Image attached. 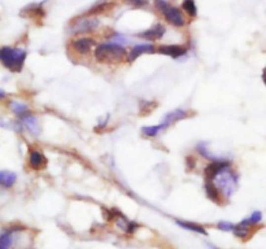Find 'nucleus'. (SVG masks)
<instances>
[{"label":"nucleus","instance_id":"obj_1","mask_svg":"<svg viewBox=\"0 0 266 249\" xmlns=\"http://www.w3.org/2000/svg\"><path fill=\"white\" fill-rule=\"evenodd\" d=\"M126 49L117 43H102L96 46L94 51L95 59L99 63L105 64H114L122 61L126 57Z\"/></svg>","mask_w":266,"mask_h":249},{"label":"nucleus","instance_id":"obj_25","mask_svg":"<svg viewBox=\"0 0 266 249\" xmlns=\"http://www.w3.org/2000/svg\"><path fill=\"white\" fill-rule=\"evenodd\" d=\"M214 249H216V248H214Z\"/></svg>","mask_w":266,"mask_h":249},{"label":"nucleus","instance_id":"obj_4","mask_svg":"<svg viewBox=\"0 0 266 249\" xmlns=\"http://www.w3.org/2000/svg\"><path fill=\"white\" fill-rule=\"evenodd\" d=\"M187 117V113L185 110H174V112L169 113L168 116H165V119L162 121V123L157 125V126H150V127H144L143 129V134L147 135V137H156L158 133L164 129H166L168 126H170L172 123H174L175 121H179V119H183Z\"/></svg>","mask_w":266,"mask_h":249},{"label":"nucleus","instance_id":"obj_16","mask_svg":"<svg viewBox=\"0 0 266 249\" xmlns=\"http://www.w3.org/2000/svg\"><path fill=\"white\" fill-rule=\"evenodd\" d=\"M21 118H22V121H24V125L26 127H28V130L30 131V133L34 134V135L39 134L38 121H37V118H35L34 116H30V114H26V116L21 117Z\"/></svg>","mask_w":266,"mask_h":249},{"label":"nucleus","instance_id":"obj_23","mask_svg":"<svg viewBox=\"0 0 266 249\" xmlns=\"http://www.w3.org/2000/svg\"><path fill=\"white\" fill-rule=\"evenodd\" d=\"M126 1L134 7H143L146 4V0H126Z\"/></svg>","mask_w":266,"mask_h":249},{"label":"nucleus","instance_id":"obj_19","mask_svg":"<svg viewBox=\"0 0 266 249\" xmlns=\"http://www.w3.org/2000/svg\"><path fill=\"white\" fill-rule=\"evenodd\" d=\"M9 107H11V109L13 110L17 116L20 117H24L26 116V113H28V107L25 106L24 103H20V102H11L9 103Z\"/></svg>","mask_w":266,"mask_h":249},{"label":"nucleus","instance_id":"obj_11","mask_svg":"<svg viewBox=\"0 0 266 249\" xmlns=\"http://www.w3.org/2000/svg\"><path fill=\"white\" fill-rule=\"evenodd\" d=\"M156 52V48H154L152 44H138L133 48V51L130 52V55H127V61H134L135 59L142 55V53H153Z\"/></svg>","mask_w":266,"mask_h":249},{"label":"nucleus","instance_id":"obj_10","mask_svg":"<svg viewBox=\"0 0 266 249\" xmlns=\"http://www.w3.org/2000/svg\"><path fill=\"white\" fill-rule=\"evenodd\" d=\"M46 162L47 160L44 157V154L40 153L39 151H35V149L30 151V153H29V164L33 169L39 170V169H42L43 166L46 165Z\"/></svg>","mask_w":266,"mask_h":249},{"label":"nucleus","instance_id":"obj_14","mask_svg":"<svg viewBox=\"0 0 266 249\" xmlns=\"http://www.w3.org/2000/svg\"><path fill=\"white\" fill-rule=\"evenodd\" d=\"M251 223L248 222V219H244V221H242L239 225H236L234 227V230H232V232H234V235L236 236V238L239 239H247L249 236V230H251Z\"/></svg>","mask_w":266,"mask_h":249},{"label":"nucleus","instance_id":"obj_12","mask_svg":"<svg viewBox=\"0 0 266 249\" xmlns=\"http://www.w3.org/2000/svg\"><path fill=\"white\" fill-rule=\"evenodd\" d=\"M165 34V28L162 25H154L153 28H151L147 32L142 33L139 36L144 39H148V40H157V39L162 38V36Z\"/></svg>","mask_w":266,"mask_h":249},{"label":"nucleus","instance_id":"obj_13","mask_svg":"<svg viewBox=\"0 0 266 249\" xmlns=\"http://www.w3.org/2000/svg\"><path fill=\"white\" fill-rule=\"evenodd\" d=\"M20 230H22L21 227H12V228H5V230H3V232H1V236H0V244H1V247H0V249H8L9 247L12 246V242H13V238H12V234L16 231H20Z\"/></svg>","mask_w":266,"mask_h":249},{"label":"nucleus","instance_id":"obj_8","mask_svg":"<svg viewBox=\"0 0 266 249\" xmlns=\"http://www.w3.org/2000/svg\"><path fill=\"white\" fill-rule=\"evenodd\" d=\"M98 26V20H94V18H84L82 21L74 24L73 26V33H87L95 30Z\"/></svg>","mask_w":266,"mask_h":249},{"label":"nucleus","instance_id":"obj_5","mask_svg":"<svg viewBox=\"0 0 266 249\" xmlns=\"http://www.w3.org/2000/svg\"><path fill=\"white\" fill-rule=\"evenodd\" d=\"M156 5L160 11L162 12L164 14V17L166 18V21L170 22L173 26H183L185 25V17H183V13L179 11L178 8L172 7V5H169L166 1L164 0H157L156 1Z\"/></svg>","mask_w":266,"mask_h":249},{"label":"nucleus","instance_id":"obj_3","mask_svg":"<svg viewBox=\"0 0 266 249\" xmlns=\"http://www.w3.org/2000/svg\"><path fill=\"white\" fill-rule=\"evenodd\" d=\"M210 182H213L214 186L217 187L221 192H224L226 196H230L236 187V177L232 174L230 166H228L221 173H218L217 176L214 177L213 180H210Z\"/></svg>","mask_w":266,"mask_h":249},{"label":"nucleus","instance_id":"obj_15","mask_svg":"<svg viewBox=\"0 0 266 249\" xmlns=\"http://www.w3.org/2000/svg\"><path fill=\"white\" fill-rule=\"evenodd\" d=\"M205 192L207 196L214 203H221V191L214 186L213 182H207L205 184Z\"/></svg>","mask_w":266,"mask_h":249},{"label":"nucleus","instance_id":"obj_24","mask_svg":"<svg viewBox=\"0 0 266 249\" xmlns=\"http://www.w3.org/2000/svg\"><path fill=\"white\" fill-rule=\"evenodd\" d=\"M263 79H264V82H265V84H266V69L264 71V73H263Z\"/></svg>","mask_w":266,"mask_h":249},{"label":"nucleus","instance_id":"obj_20","mask_svg":"<svg viewBox=\"0 0 266 249\" xmlns=\"http://www.w3.org/2000/svg\"><path fill=\"white\" fill-rule=\"evenodd\" d=\"M183 9L187 12V14L190 16H196V4H195V0H185L183 1Z\"/></svg>","mask_w":266,"mask_h":249},{"label":"nucleus","instance_id":"obj_7","mask_svg":"<svg viewBox=\"0 0 266 249\" xmlns=\"http://www.w3.org/2000/svg\"><path fill=\"white\" fill-rule=\"evenodd\" d=\"M94 44H95L94 39L83 36V38H79L77 39V40H74V42L72 43V47H73L74 51L77 53H79V55H87V53L91 51Z\"/></svg>","mask_w":266,"mask_h":249},{"label":"nucleus","instance_id":"obj_18","mask_svg":"<svg viewBox=\"0 0 266 249\" xmlns=\"http://www.w3.org/2000/svg\"><path fill=\"white\" fill-rule=\"evenodd\" d=\"M177 225H179L181 227L186 228V230H190V231L197 232V234H201V235H208V232L205 231V228H204L203 226L196 225V223H192V222L177 221Z\"/></svg>","mask_w":266,"mask_h":249},{"label":"nucleus","instance_id":"obj_17","mask_svg":"<svg viewBox=\"0 0 266 249\" xmlns=\"http://www.w3.org/2000/svg\"><path fill=\"white\" fill-rule=\"evenodd\" d=\"M16 179H17V177H16L14 173L5 172V170L0 173V183H1V186L3 187H7V188L12 187L14 184V182H16Z\"/></svg>","mask_w":266,"mask_h":249},{"label":"nucleus","instance_id":"obj_9","mask_svg":"<svg viewBox=\"0 0 266 249\" xmlns=\"http://www.w3.org/2000/svg\"><path fill=\"white\" fill-rule=\"evenodd\" d=\"M156 51H157L158 53H161V55H166V56H170V57L183 56V55H186V52H187V49H186L185 47L174 46V44H170V46L158 47Z\"/></svg>","mask_w":266,"mask_h":249},{"label":"nucleus","instance_id":"obj_22","mask_svg":"<svg viewBox=\"0 0 266 249\" xmlns=\"http://www.w3.org/2000/svg\"><path fill=\"white\" fill-rule=\"evenodd\" d=\"M235 227V225H232L231 222H226V221H222L218 223V228L220 230H222V231H232Z\"/></svg>","mask_w":266,"mask_h":249},{"label":"nucleus","instance_id":"obj_2","mask_svg":"<svg viewBox=\"0 0 266 249\" xmlns=\"http://www.w3.org/2000/svg\"><path fill=\"white\" fill-rule=\"evenodd\" d=\"M26 59V51L21 48H12V47H3L0 49V60L7 69L18 73L24 67Z\"/></svg>","mask_w":266,"mask_h":249},{"label":"nucleus","instance_id":"obj_6","mask_svg":"<svg viewBox=\"0 0 266 249\" xmlns=\"http://www.w3.org/2000/svg\"><path fill=\"white\" fill-rule=\"evenodd\" d=\"M230 164L228 161H214L212 164L205 168V172H204V176H205V180L207 182H210V180H213L214 177L217 176L218 173H221L224 169L228 168Z\"/></svg>","mask_w":266,"mask_h":249},{"label":"nucleus","instance_id":"obj_21","mask_svg":"<svg viewBox=\"0 0 266 249\" xmlns=\"http://www.w3.org/2000/svg\"><path fill=\"white\" fill-rule=\"evenodd\" d=\"M247 219H248L251 225H256V223H259V222L263 219V214H261V212H255V213H252V215L247 218Z\"/></svg>","mask_w":266,"mask_h":249}]
</instances>
